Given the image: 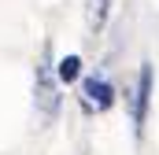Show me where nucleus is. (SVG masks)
Wrapping results in <instances>:
<instances>
[{"label":"nucleus","instance_id":"nucleus-4","mask_svg":"<svg viewBox=\"0 0 159 155\" xmlns=\"http://www.w3.org/2000/svg\"><path fill=\"white\" fill-rule=\"evenodd\" d=\"M56 74H59L63 85H74L81 78V55H63V59L56 63Z\"/></svg>","mask_w":159,"mask_h":155},{"label":"nucleus","instance_id":"nucleus-1","mask_svg":"<svg viewBox=\"0 0 159 155\" xmlns=\"http://www.w3.org/2000/svg\"><path fill=\"white\" fill-rule=\"evenodd\" d=\"M59 74L52 67V48L48 41L41 44V59H37V70H34V104H37V115L41 122H56L59 115Z\"/></svg>","mask_w":159,"mask_h":155},{"label":"nucleus","instance_id":"nucleus-3","mask_svg":"<svg viewBox=\"0 0 159 155\" xmlns=\"http://www.w3.org/2000/svg\"><path fill=\"white\" fill-rule=\"evenodd\" d=\"M81 96H85V107H93V111H107L111 104H115V89H111V81L104 74H89L81 81Z\"/></svg>","mask_w":159,"mask_h":155},{"label":"nucleus","instance_id":"nucleus-2","mask_svg":"<svg viewBox=\"0 0 159 155\" xmlns=\"http://www.w3.org/2000/svg\"><path fill=\"white\" fill-rule=\"evenodd\" d=\"M148 104H152V63L141 67V74H137V89H133V100H129V115H133V129H137V133L144 129Z\"/></svg>","mask_w":159,"mask_h":155},{"label":"nucleus","instance_id":"nucleus-5","mask_svg":"<svg viewBox=\"0 0 159 155\" xmlns=\"http://www.w3.org/2000/svg\"><path fill=\"white\" fill-rule=\"evenodd\" d=\"M104 15H107V0H93V7H89V30L93 33L104 26Z\"/></svg>","mask_w":159,"mask_h":155}]
</instances>
